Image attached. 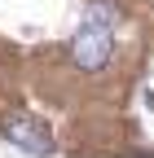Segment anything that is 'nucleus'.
Listing matches in <instances>:
<instances>
[{"label": "nucleus", "instance_id": "2", "mask_svg": "<svg viewBox=\"0 0 154 158\" xmlns=\"http://www.w3.org/2000/svg\"><path fill=\"white\" fill-rule=\"evenodd\" d=\"M110 31L97 27V22H88L79 35H75V44H71V57H75V66H84V70H101L110 62Z\"/></svg>", "mask_w": 154, "mask_h": 158}, {"label": "nucleus", "instance_id": "3", "mask_svg": "<svg viewBox=\"0 0 154 158\" xmlns=\"http://www.w3.org/2000/svg\"><path fill=\"white\" fill-rule=\"evenodd\" d=\"M88 22H97V27H114V5H106V0H101V5H92V18H88Z\"/></svg>", "mask_w": 154, "mask_h": 158}, {"label": "nucleus", "instance_id": "1", "mask_svg": "<svg viewBox=\"0 0 154 158\" xmlns=\"http://www.w3.org/2000/svg\"><path fill=\"white\" fill-rule=\"evenodd\" d=\"M0 127H5V136H9V141H13L18 149H27V154H35V158H49V154L57 149V145H53V136L44 132V123H40V118H27V114H9Z\"/></svg>", "mask_w": 154, "mask_h": 158}]
</instances>
